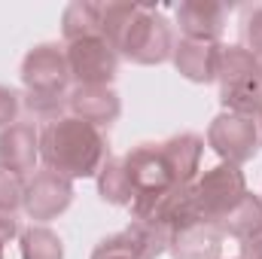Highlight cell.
<instances>
[{
    "mask_svg": "<svg viewBox=\"0 0 262 259\" xmlns=\"http://www.w3.org/2000/svg\"><path fill=\"white\" fill-rule=\"evenodd\" d=\"M101 37L134 64H162L174 52L171 21L140 3H98Z\"/></svg>",
    "mask_w": 262,
    "mask_h": 259,
    "instance_id": "6da1fadb",
    "label": "cell"
},
{
    "mask_svg": "<svg viewBox=\"0 0 262 259\" xmlns=\"http://www.w3.org/2000/svg\"><path fill=\"white\" fill-rule=\"evenodd\" d=\"M40 159L46 162L49 171L64 174L67 180L98 177L110 159V149L101 128L76 116H61L40 131Z\"/></svg>",
    "mask_w": 262,
    "mask_h": 259,
    "instance_id": "7a4b0ae2",
    "label": "cell"
},
{
    "mask_svg": "<svg viewBox=\"0 0 262 259\" xmlns=\"http://www.w3.org/2000/svg\"><path fill=\"white\" fill-rule=\"evenodd\" d=\"M131 217L134 220H152V223H162L174 232L192 226V223H204L201 213H198L195 204V189L192 183L189 186H168L162 192H149V195H137L131 201Z\"/></svg>",
    "mask_w": 262,
    "mask_h": 259,
    "instance_id": "3957f363",
    "label": "cell"
},
{
    "mask_svg": "<svg viewBox=\"0 0 262 259\" xmlns=\"http://www.w3.org/2000/svg\"><path fill=\"white\" fill-rule=\"evenodd\" d=\"M192 189H195V204H198L201 220L216 226L247 195V180H244L238 165L223 162V165L210 168L198 183H192Z\"/></svg>",
    "mask_w": 262,
    "mask_h": 259,
    "instance_id": "277c9868",
    "label": "cell"
},
{
    "mask_svg": "<svg viewBox=\"0 0 262 259\" xmlns=\"http://www.w3.org/2000/svg\"><path fill=\"white\" fill-rule=\"evenodd\" d=\"M259 128L256 119L238 113H220L207 128V146L229 165H244L259 149Z\"/></svg>",
    "mask_w": 262,
    "mask_h": 259,
    "instance_id": "5b68a950",
    "label": "cell"
},
{
    "mask_svg": "<svg viewBox=\"0 0 262 259\" xmlns=\"http://www.w3.org/2000/svg\"><path fill=\"white\" fill-rule=\"evenodd\" d=\"M67 67L76 85H110L119 70V52L104 37H89L79 43H67Z\"/></svg>",
    "mask_w": 262,
    "mask_h": 259,
    "instance_id": "8992f818",
    "label": "cell"
},
{
    "mask_svg": "<svg viewBox=\"0 0 262 259\" xmlns=\"http://www.w3.org/2000/svg\"><path fill=\"white\" fill-rule=\"evenodd\" d=\"M73 201V180H67L64 174L58 171H37L28 183H25V210L31 220H37L40 226L46 220H55L61 217Z\"/></svg>",
    "mask_w": 262,
    "mask_h": 259,
    "instance_id": "52a82bcc",
    "label": "cell"
},
{
    "mask_svg": "<svg viewBox=\"0 0 262 259\" xmlns=\"http://www.w3.org/2000/svg\"><path fill=\"white\" fill-rule=\"evenodd\" d=\"M21 82L28 92H64L70 85V67L67 52L58 43H40L34 46L21 61Z\"/></svg>",
    "mask_w": 262,
    "mask_h": 259,
    "instance_id": "ba28073f",
    "label": "cell"
},
{
    "mask_svg": "<svg viewBox=\"0 0 262 259\" xmlns=\"http://www.w3.org/2000/svg\"><path fill=\"white\" fill-rule=\"evenodd\" d=\"M122 162H125L131 186H134V198L137 195H149V192H162V189L174 186L159 143H137L134 149H128L122 156Z\"/></svg>",
    "mask_w": 262,
    "mask_h": 259,
    "instance_id": "9c48e42d",
    "label": "cell"
},
{
    "mask_svg": "<svg viewBox=\"0 0 262 259\" xmlns=\"http://www.w3.org/2000/svg\"><path fill=\"white\" fill-rule=\"evenodd\" d=\"M67 110H70V116H76L95 128H104L119 119L122 101L110 85H73L67 95Z\"/></svg>",
    "mask_w": 262,
    "mask_h": 259,
    "instance_id": "30bf717a",
    "label": "cell"
},
{
    "mask_svg": "<svg viewBox=\"0 0 262 259\" xmlns=\"http://www.w3.org/2000/svg\"><path fill=\"white\" fill-rule=\"evenodd\" d=\"M40 159V131L31 122H12L0 131V168L25 177L37 168Z\"/></svg>",
    "mask_w": 262,
    "mask_h": 259,
    "instance_id": "8fae6325",
    "label": "cell"
},
{
    "mask_svg": "<svg viewBox=\"0 0 262 259\" xmlns=\"http://www.w3.org/2000/svg\"><path fill=\"white\" fill-rule=\"evenodd\" d=\"M177 28L186 40L220 43V34L226 28V6L216 0H186L177 9Z\"/></svg>",
    "mask_w": 262,
    "mask_h": 259,
    "instance_id": "7c38bea8",
    "label": "cell"
},
{
    "mask_svg": "<svg viewBox=\"0 0 262 259\" xmlns=\"http://www.w3.org/2000/svg\"><path fill=\"white\" fill-rule=\"evenodd\" d=\"M220 43H207V40H177L174 43V67L180 70V76H186L189 82H213L216 79V67H220Z\"/></svg>",
    "mask_w": 262,
    "mask_h": 259,
    "instance_id": "4fadbf2b",
    "label": "cell"
},
{
    "mask_svg": "<svg viewBox=\"0 0 262 259\" xmlns=\"http://www.w3.org/2000/svg\"><path fill=\"white\" fill-rule=\"evenodd\" d=\"M162 146V156H165V165L171 171V180L177 186H189L198 174V165H201V153H204V140L192 134V131H180L168 140L159 143Z\"/></svg>",
    "mask_w": 262,
    "mask_h": 259,
    "instance_id": "5bb4252c",
    "label": "cell"
},
{
    "mask_svg": "<svg viewBox=\"0 0 262 259\" xmlns=\"http://www.w3.org/2000/svg\"><path fill=\"white\" fill-rule=\"evenodd\" d=\"M220 250H223V232L213 223H192L174 232L171 241L174 259H220Z\"/></svg>",
    "mask_w": 262,
    "mask_h": 259,
    "instance_id": "9a60e30c",
    "label": "cell"
},
{
    "mask_svg": "<svg viewBox=\"0 0 262 259\" xmlns=\"http://www.w3.org/2000/svg\"><path fill=\"white\" fill-rule=\"evenodd\" d=\"M216 229H220L223 235L238 238L241 244L250 241V238H256V235H262V198L253 195V192H247L220 223H216Z\"/></svg>",
    "mask_w": 262,
    "mask_h": 259,
    "instance_id": "2e32d148",
    "label": "cell"
},
{
    "mask_svg": "<svg viewBox=\"0 0 262 259\" xmlns=\"http://www.w3.org/2000/svg\"><path fill=\"white\" fill-rule=\"evenodd\" d=\"M259 76H262V67H259V58L253 52H247L244 46H223L220 67H216L220 89L241 85V82H250V79H259Z\"/></svg>",
    "mask_w": 262,
    "mask_h": 259,
    "instance_id": "e0dca14e",
    "label": "cell"
},
{
    "mask_svg": "<svg viewBox=\"0 0 262 259\" xmlns=\"http://www.w3.org/2000/svg\"><path fill=\"white\" fill-rule=\"evenodd\" d=\"M125 235L131 238V244L137 250V259L162 256V253L171 250V241H174V229H168L162 223H152V220H131Z\"/></svg>",
    "mask_w": 262,
    "mask_h": 259,
    "instance_id": "ac0fdd59",
    "label": "cell"
},
{
    "mask_svg": "<svg viewBox=\"0 0 262 259\" xmlns=\"http://www.w3.org/2000/svg\"><path fill=\"white\" fill-rule=\"evenodd\" d=\"M61 34L64 43H79L89 37H101V6L89 0L70 3L61 15Z\"/></svg>",
    "mask_w": 262,
    "mask_h": 259,
    "instance_id": "d6986e66",
    "label": "cell"
},
{
    "mask_svg": "<svg viewBox=\"0 0 262 259\" xmlns=\"http://www.w3.org/2000/svg\"><path fill=\"white\" fill-rule=\"evenodd\" d=\"M98 192L107 204H128L134 201V186L128 180L125 162L122 159H107V165L98 174Z\"/></svg>",
    "mask_w": 262,
    "mask_h": 259,
    "instance_id": "ffe728a7",
    "label": "cell"
},
{
    "mask_svg": "<svg viewBox=\"0 0 262 259\" xmlns=\"http://www.w3.org/2000/svg\"><path fill=\"white\" fill-rule=\"evenodd\" d=\"M21 259H64V241L49 226H28L21 232Z\"/></svg>",
    "mask_w": 262,
    "mask_h": 259,
    "instance_id": "44dd1931",
    "label": "cell"
},
{
    "mask_svg": "<svg viewBox=\"0 0 262 259\" xmlns=\"http://www.w3.org/2000/svg\"><path fill=\"white\" fill-rule=\"evenodd\" d=\"M70 95V92H67ZM67 95L64 92H28L25 95V107L37 122H55L61 119L67 110Z\"/></svg>",
    "mask_w": 262,
    "mask_h": 259,
    "instance_id": "7402d4cb",
    "label": "cell"
},
{
    "mask_svg": "<svg viewBox=\"0 0 262 259\" xmlns=\"http://www.w3.org/2000/svg\"><path fill=\"white\" fill-rule=\"evenodd\" d=\"M241 46L262 61V6H247L241 12Z\"/></svg>",
    "mask_w": 262,
    "mask_h": 259,
    "instance_id": "603a6c76",
    "label": "cell"
},
{
    "mask_svg": "<svg viewBox=\"0 0 262 259\" xmlns=\"http://www.w3.org/2000/svg\"><path fill=\"white\" fill-rule=\"evenodd\" d=\"M25 204V177L0 168V213H15Z\"/></svg>",
    "mask_w": 262,
    "mask_h": 259,
    "instance_id": "cb8c5ba5",
    "label": "cell"
},
{
    "mask_svg": "<svg viewBox=\"0 0 262 259\" xmlns=\"http://www.w3.org/2000/svg\"><path fill=\"white\" fill-rule=\"evenodd\" d=\"M92 259H137V250H134V244L125 232H116L95 247Z\"/></svg>",
    "mask_w": 262,
    "mask_h": 259,
    "instance_id": "d4e9b609",
    "label": "cell"
},
{
    "mask_svg": "<svg viewBox=\"0 0 262 259\" xmlns=\"http://www.w3.org/2000/svg\"><path fill=\"white\" fill-rule=\"evenodd\" d=\"M18 110H21V95L12 92L9 85H0V128L18 122Z\"/></svg>",
    "mask_w": 262,
    "mask_h": 259,
    "instance_id": "484cf974",
    "label": "cell"
},
{
    "mask_svg": "<svg viewBox=\"0 0 262 259\" xmlns=\"http://www.w3.org/2000/svg\"><path fill=\"white\" fill-rule=\"evenodd\" d=\"M15 235H18L15 217H12V213H0V250H3V244H9Z\"/></svg>",
    "mask_w": 262,
    "mask_h": 259,
    "instance_id": "4316f807",
    "label": "cell"
},
{
    "mask_svg": "<svg viewBox=\"0 0 262 259\" xmlns=\"http://www.w3.org/2000/svg\"><path fill=\"white\" fill-rule=\"evenodd\" d=\"M241 247H244V259H262V235L250 238V241H244Z\"/></svg>",
    "mask_w": 262,
    "mask_h": 259,
    "instance_id": "83f0119b",
    "label": "cell"
},
{
    "mask_svg": "<svg viewBox=\"0 0 262 259\" xmlns=\"http://www.w3.org/2000/svg\"><path fill=\"white\" fill-rule=\"evenodd\" d=\"M256 128H259V140H262V107H259V113H256Z\"/></svg>",
    "mask_w": 262,
    "mask_h": 259,
    "instance_id": "f1b7e54d",
    "label": "cell"
},
{
    "mask_svg": "<svg viewBox=\"0 0 262 259\" xmlns=\"http://www.w3.org/2000/svg\"><path fill=\"white\" fill-rule=\"evenodd\" d=\"M0 259H3V250H0Z\"/></svg>",
    "mask_w": 262,
    "mask_h": 259,
    "instance_id": "f546056e",
    "label": "cell"
},
{
    "mask_svg": "<svg viewBox=\"0 0 262 259\" xmlns=\"http://www.w3.org/2000/svg\"><path fill=\"white\" fill-rule=\"evenodd\" d=\"M235 259H244V256H235Z\"/></svg>",
    "mask_w": 262,
    "mask_h": 259,
    "instance_id": "4dcf8cb0",
    "label": "cell"
},
{
    "mask_svg": "<svg viewBox=\"0 0 262 259\" xmlns=\"http://www.w3.org/2000/svg\"><path fill=\"white\" fill-rule=\"evenodd\" d=\"M259 67H262V61H259Z\"/></svg>",
    "mask_w": 262,
    "mask_h": 259,
    "instance_id": "1f68e13d",
    "label": "cell"
}]
</instances>
